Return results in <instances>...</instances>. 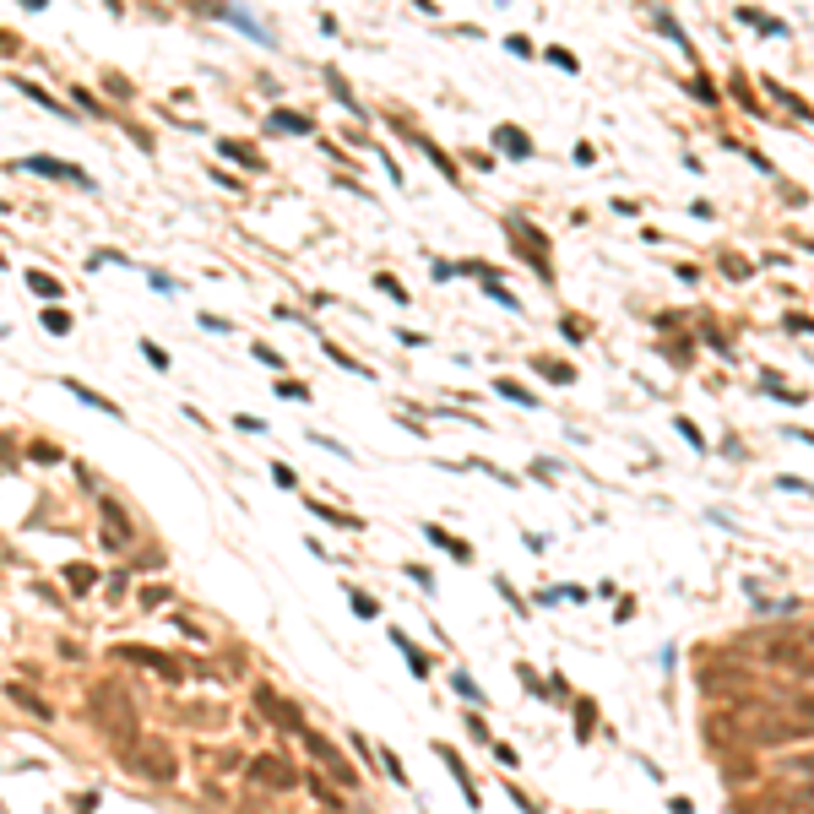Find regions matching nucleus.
Returning a JSON list of instances; mask_svg holds the SVG:
<instances>
[{
  "instance_id": "obj_16",
  "label": "nucleus",
  "mask_w": 814,
  "mask_h": 814,
  "mask_svg": "<svg viewBox=\"0 0 814 814\" xmlns=\"http://www.w3.org/2000/svg\"><path fill=\"white\" fill-rule=\"evenodd\" d=\"M500 147H505V153H527V136L505 125V130H500Z\"/></svg>"
},
{
  "instance_id": "obj_2",
  "label": "nucleus",
  "mask_w": 814,
  "mask_h": 814,
  "mask_svg": "<svg viewBox=\"0 0 814 814\" xmlns=\"http://www.w3.org/2000/svg\"><path fill=\"white\" fill-rule=\"evenodd\" d=\"M120 760H125L130 777H142V782H153V787H174V777H179V760H174V743H169V738H136Z\"/></svg>"
},
{
  "instance_id": "obj_18",
  "label": "nucleus",
  "mask_w": 814,
  "mask_h": 814,
  "mask_svg": "<svg viewBox=\"0 0 814 814\" xmlns=\"http://www.w3.org/2000/svg\"><path fill=\"white\" fill-rule=\"evenodd\" d=\"M278 396H288V402H304V386H294V380H278Z\"/></svg>"
},
{
  "instance_id": "obj_4",
  "label": "nucleus",
  "mask_w": 814,
  "mask_h": 814,
  "mask_svg": "<svg viewBox=\"0 0 814 814\" xmlns=\"http://www.w3.org/2000/svg\"><path fill=\"white\" fill-rule=\"evenodd\" d=\"M250 782H255V787H271V793H294V787H299V771H294L283 755H255V760H250Z\"/></svg>"
},
{
  "instance_id": "obj_17",
  "label": "nucleus",
  "mask_w": 814,
  "mask_h": 814,
  "mask_svg": "<svg viewBox=\"0 0 814 814\" xmlns=\"http://www.w3.org/2000/svg\"><path fill=\"white\" fill-rule=\"evenodd\" d=\"M28 283H33L38 294H60V283H54V278H44V271H33V278H28Z\"/></svg>"
},
{
  "instance_id": "obj_5",
  "label": "nucleus",
  "mask_w": 814,
  "mask_h": 814,
  "mask_svg": "<svg viewBox=\"0 0 814 814\" xmlns=\"http://www.w3.org/2000/svg\"><path fill=\"white\" fill-rule=\"evenodd\" d=\"M255 711H261L266 722H278L283 733H304V711H299L294 701H283L278 690H255Z\"/></svg>"
},
{
  "instance_id": "obj_8",
  "label": "nucleus",
  "mask_w": 814,
  "mask_h": 814,
  "mask_svg": "<svg viewBox=\"0 0 814 814\" xmlns=\"http://www.w3.org/2000/svg\"><path fill=\"white\" fill-rule=\"evenodd\" d=\"M179 717H185V722H201V727H223V722H228V706H223V701H212V706H179Z\"/></svg>"
},
{
  "instance_id": "obj_20",
  "label": "nucleus",
  "mask_w": 814,
  "mask_h": 814,
  "mask_svg": "<svg viewBox=\"0 0 814 814\" xmlns=\"http://www.w3.org/2000/svg\"><path fill=\"white\" fill-rule=\"evenodd\" d=\"M142 602H147V608H158V602H169V592H163V586H147V592H142Z\"/></svg>"
},
{
  "instance_id": "obj_9",
  "label": "nucleus",
  "mask_w": 814,
  "mask_h": 814,
  "mask_svg": "<svg viewBox=\"0 0 814 814\" xmlns=\"http://www.w3.org/2000/svg\"><path fill=\"white\" fill-rule=\"evenodd\" d=\"M6 695H12V701H17V706L28 711V717H44V722H49V701H38V695H33L28 685H6Z\"/></svg>"
},
{
  "instance_id": "obj_1",
  "label": "nucleus",
  "mask_w": 814,
  "mask_h": 814,
  "mask_svg": "<svg viewBox=\"0 0 814 814\" xmlns=\"http://www.w3.org/2000/svg\"><path fill=\"white\" fill-rule=\"evenodd\" d=\"M87 711H93V722H98V733L104 738H114V743H136V701H130V690L125 685H114V678H104V685L93 690V701H87Z\"/></svg>"
},
{
  "instance_id": "obj_19",
  "label": "nucleus",
  "mask_w": 814,
  "mask_h": 814,
  "mask_svg": "<svg viewBox=\"0 0 814 814\" xmlns=\"http://www.w3.org/2000/svg\"><path fill=\"white\" fill-rule=\"evenodd\" d=\"M500 391H505V396H511V402H532V396H527V391H521V386H516V380H500Z\"/></svg>"
},
{
  "instance_id": "obj_12",
  "label": "nucleus",
  "mask_w": 814,
  "mask_h": 814,
  "mask_svg": "<svg viewBox=\"0 0 814 814\" xmlns=\"http://www.w3.org/2000/svg\"><path fill=\"white\" fill-rule=\"evenodd\" d=\"M304 787H310V793H315V798H320L326 809H336V803H343V793H336L331 782H320V777H304Z\"/></svg>"
},
{
  "instance_id": "obj_6",
  "label": "nucleus",
  "mask_w": 814,
  "mask_h": 814,
  "mask_svg": "<svg viewBox=\"0 0 814 814\" xmlns=\"http://www.w3.org/2000/svg\"><path fill=\"white\" fill-rule=\"evenodd\" d=\"M114 657H125V662H136V668H153L158 678H179V673H185V662H174V657H163V652H153V646H114Z\"/></svg>"
},
{
  "instance_id": "obj_11",
  "label": "nucleus",
  "mask_w": 814,
  "mask_h": 814,
  "mask_svg": "<svg viewBox=\"0 0 814 814\" xmlns=\"http://www.w3.org/2000/svg\"><path fill=\"white\" fill-rule=\"evenodd\" d=\"M65 586L87 592V586H98V570H93V565H65Z\"/></svg>"
},
{
  "instance_id": "obj_14",
  "label": "nucleus",
  "mask_w": 814,
  "mask_h": 814,
  "mask_svg": "<svg viewBox=\"0 0 814 814\" xmlns=\"http://www.w3.org/2000/svg\"><path fill=\"white\" fill-rule=\"evenodd\" d=\"M271 125H278V130H310V120L294 114V109H278V114H271Z\"/></svg>"
},
{
  "instance_id": "obj_13",
  "label": "nucleus",
  "mask_w": 814,
  "mask_h": 814,
  "mask_svg": "<svg viewBox=\"0 0 814 814\" xmlns=\"http://www.w3.org/2000/svg\"><path fill=\"white\" fill-rule=\"evenodd\" d=\"M793 722H798L803 733H814V695H798V701H793Z\"/></svg>"
},
{
  "instance_id": "obj_10",
  "label": "nucleus",
  "mask_w": 814,
  "mask_h": 814,
  "mask_svg": "<svg viewBox=\"0 0 814 814\" xmlns=\"http://www.w3.org/2000/svg\"><path fill=\"white\" fill-rule=\"evenodd\" d=\"M28 169H44V174L71 179V185H87V174H82V169H71V163H54V158H28Z\"/></svg>"
},
{
  "instance_id": "obj_7",
  "label": "nucleus",
  "mask_w": 814,
  "mask_h": 814,
  "mask_svg": "<svg viewBox=\"0 0 814 814\" xmlns=\"http://www.w3.org/2000/svg\"><path fill=\"white\" fill-rule=\"evenodd\" d=\"M104 537H109V549H125L130 543V527H125V511L114 500H104Z\"/></svg>"
},
{
  "instance_id": "obj_15",
  "label": "nucleus",
  "mask_w": 814,
  "mask_h": 814,
  "mask_svg": "<svg viewBox=\"0 0 814 814\" xmlns=\"http://www.w3.org/2000/svg\"><path fill=\"white\" fill-rule=\"evenodd\" d=\"M65 386H71V391H77L82 402H93V407H104V413H114V402H109V396H98V391H87L82 380H65Z\"/></svg>"
},
{
  "instance_id": "obj_3",
  "label": "nucleus",
  "mask_w": 814,
  "mask_h": 814,
  "mask_svg": "<svg viewBox=\"0 0 814 814\" xmlns=\"http://www.w3.org/2000/svg\"><path fill=\"white\" fill-rule=\"evenodd\" d=\"M299 738H304V750H310V760H315V766H320V771H326V777H331L336 787H359V777H353V766H348L343 755H336V750H331V743H326L320 733H310V727H304Z\"/></svg>"
}]
</instances>
